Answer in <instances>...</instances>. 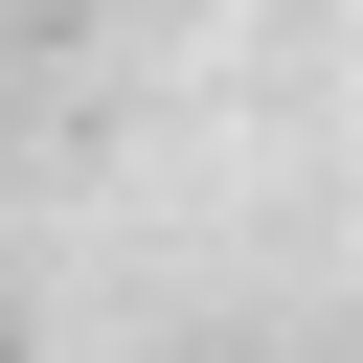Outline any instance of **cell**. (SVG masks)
I'll use <instances>...</instances> for the list:
<instances>
[{
	"mask_svg": "<svg viewBox=\"0 0 363 363\" xmlns=\"http://www.w3.org/2000/svg\"><path fill=\"white\" fill-rule=\"evenodd\" d=\"M0 363H23V340H0Z\"/></svg>",
	"mask_w": 363,
	"mask_h": 363,
	"instance_id": "cell-1",
	"label": "cell"
}]
</instances>
